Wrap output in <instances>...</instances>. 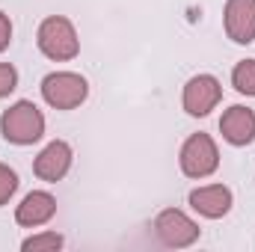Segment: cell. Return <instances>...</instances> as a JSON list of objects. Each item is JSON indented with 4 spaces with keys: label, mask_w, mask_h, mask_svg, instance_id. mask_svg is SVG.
<instances>
[{
    "label": "cell",
    "mask_w": 255,
    "mask_h": 252,
    "mask_svg": "<svg viewBox=\"0 0 255 252\" xmlns=\"http://www.w3.org/2000/svg\"><path fill=\"white\" fill-rule=\"evenodd\" d=\"M9 42H12V21L6 12H0V54L9 48Z\"/></svg>",
    "instance_id": "obj_16"
},
{
    "label": "cell",
    "mask_w": 255,
    "mask_h": 252,
    "mask_svg": "<svg viewBox=\"0 0 255 252\" xmlns=\"http://www.w3.org/2000/svg\"><path fill=\"white\" fill-rule=\"evenodd\" d=\"M54 214H57V199L48 190H33L15 208V223L24 226V229H39V226L51 223Z\"/></svg>",
    "instance_id": "obj_10"
},
{
    "label": "cell",
    "mask_w": 255,
    "mask_h": 252,
    "mask_svg": "<svg viewBox=\"0 0 255 252\" xmlns=\"http://www.w3.org/2000/svg\"><path fill=\"white\" fill-rule=\"evenodd\" d=\"M223 101V86L214 74H196L187 80L184 92H181V107L187 110V116H208L211 110H217V104Z\"/></svg>",
    "instance_id": "obj_6"
},
{
    "label": "cell",
    "mask_w": 255,
    "mask_h": 252,
    "mask_svg": "<svg viewBox=\"0 0 255 252\" xmlns=\"http://www.w3.org/2000/svg\"><path fill=\"white\" fill-rule=\"evenodd\" d=\"M187 202H190V208L199 217H205V220H223L232 211L235 196H232V190L226 187V184H205V187L190 190Z\"/></svg>",
    "instance_id": "obj_9"
},
{
    "label": "cell",
    "mask_w": 255,
    "mask_h": 252,
    "mask_svg": "<svg viewBox=\"0 0 255 252\" xmlns=\"http://www.w3.org/2000/svg\"><path fill=\"white\" fill-rule=\"evenodd\" d=\"M71 160H74L71 145H68L65 139H54V142H48V145L39 151V157L33 160V172H36L42 181L57 184V181H63L65 175H68Z\"/></svg>",
    "instance_id": "obj_7"
},
{
    "label": "cell",
    "mask_w": 255,
    "mask_h": 252,
    "mask_svg": "<svg viewBox=\"0 0 255 252\" xmlns=\"http://www.w3.org/2000/svg\"><path fill=\"white\" fill-rule=\"evenodd\" d=\"M89 83L77 71H51L42 80V98L54 110H74L86 101Z\"/></svg>",
    "instance_id": "obj_3"
},
{
    "label": "cell",
    "mask_w": 255,
    "mask_h": 252,
    "mask_svg": "<svg viewBox=\"0 0 255 252\" xmlns=\"http://www.w3.org/2000/svg\"><path fill=\"white\" fill-rule=\"evenodd\" d=\"M0 133L12 145H33V142H39L45 136V113L33 101L21 98V101L9 104L3 110V116H0Z\"/></svg>",
    "instance_id": "obj_1"
},
{
    "label": "cell",
    "mask_w": 255,
    "mask_h": 252,
    "mask_svg": "<svg viewBox=\"0 0 255 252\" xmlns=\"http://www.w3.org/2000/svg\"><path fill=\"white\" fill-rule=\"evenodd\" d=\"M178 163H181V172L187 178H208L220 169V148L214 142L211 133H190L181 145V154H178Z\"/></svg>",
    "instance_id": "obj_4"
},
{
    "label": "cell",
    "mask_w": 255,
    "mask_h": 252,
    "mask_svg": "<svg viewBox=\"0 0 255 252\" xmlns=\"http://www.w3.org/2000/svg\"><path fill=\"white\" fill-rule=\"evenodd\" d=\"M63 235H57V232H39V235H30L24 244H21V250L24 252H57L63 250Z\"/></svg>",
    "instance_id": "obj_13"
},
{
    "label": "cell",
    "mask_w": 255,
    "mask_h": 252,
    "mask_svg": "<svg viewBox=\"0 0 255 252\" xmlns=\"http://www.w3.org/2000/svg\"><path fill=\"white\" fill-rule=\"evenodd\" d=\"M15 89H18V71H15V65L0 63V98H6Z\"/></svg>",
    "instance_id": "obj_15"
},
{
    "label": "cell",
    "mask_w": 255,
    "mask_h": 252,
    "mask_svg": "<svg viewBox=\"0 0 255 252\" xmlns=\"http://www.w3.org/2000/svg\"><path fill=\"white\" fill-rule=\"evenodd\" d=\"M232 86L241 95L255 98V60H241V63L232 68Z\"/></svg>",
    "instance_id": "obj_12"
},
{
    "label": "cell",
    "mask_w": 255,
    "mask_h": 252,
    "mask_svg": "<svg viewBox=\"0 0 255 252\" xmlns=\"http://www.w3.org/2000/svg\"><path fill=\"white\" fill-rule=\"evenodd\" d=\"M220 133L229 145H250L255 139V110L244 107V104H235L223 113L220 119Z\"/></svg>",
    "instance_id": "obj_11"
},
{
    "label": "cell",
    "mask_w": 255,
    "mask_h": 252,
    "mask_svg": "<svg viewBox=\"0 0 255 252\" xmlns=\"http://www.w3.org/2000/svg\"><path fill=\"white\" fill-rule=\"evenodd\" d=\"M154 235H157L160 244L169 247V250H187V247H193V244L199 241L202 229H199V223L190 220L184 211L166 208V211H160L157 220H154Z\"/></svg>",
    "instance_id": "obj_5"
},
{
    "label": "cell",
    "mask_w": 255,
    "mask_h": 252,
    "mask_svg": "<svg viewBox=\"0 0 255 252\" xmlns=\"http://www.w3.org/2000/svg\"><path fill=\"white\" fill-rule=\"evenodd\" d=\"M223 24H226V36L235 45H253L255 42V0H226Z\"/></svg>",
    "instance_id": "obj_8"
},
{
    "label": "cell",
    "mask_w": 255,
    "mask_h": 252,
    "mask_svg": "<svg viewBox=\"0 0 255 252\" xmlns=\"http://www.w3.org/2000/svg\"><path fill=\"white\" fill-rule=\"evenodd\" d=\"M36 45L39 51L54 60V63H68L80 54V39H77V30L74 24L65 18V15H51L39 24V33H36Z\"/></svg>",
    "instance_id": "obj_2"
},
{
    "label": "cell",
    "mask_w": 255,
    "mask_h": 252,
    "mask_svg": "<svg viewBox=\"0 0 255 252\" xmlns=\"http://www.w3.org/2000/svg\"><path fill=\"white\" fill-rule=\"evenodd\" d=\"M18 190V172L6 163H0V205H6Z\"/></svg>",
    "instance_id": "obj_14"
}]
</instances>
